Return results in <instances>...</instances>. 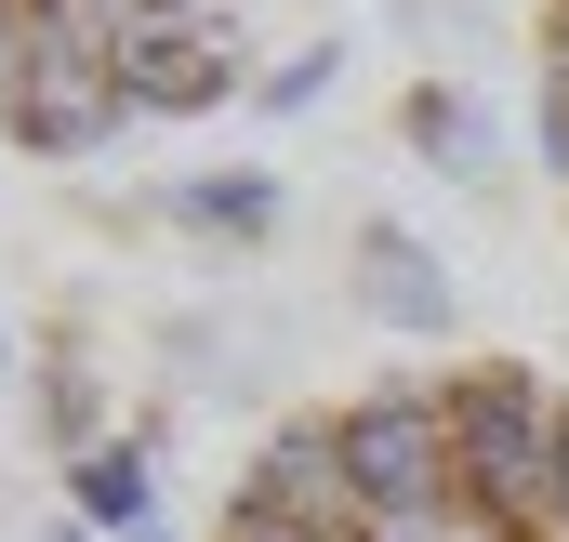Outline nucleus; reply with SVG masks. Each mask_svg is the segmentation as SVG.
<instances>
[{"label":"nucleus","mask_w":569,"mask_h":542,"mask_svg":"<svg viewBox=\"0 0 569 542\" xmlns=\"http://www.w3.org/2000/svg\"><path fill=\"white\" fill-rule=\"evenodd\" d=\"M212 542H569V384L463 358L345 410H291Z\"/></svg>","instance_id":"obj_1"},{"label":"nucleus","mask_w":569,"mask_h":542,"mask_svg":"<svg viewBox=\"0 0 569 542\" xmlns=\"http://www.w3.org/2000/svg\"><path fill=\"white\" fill-rule=\"evenodd\" d=\"M318 40V0H0V145L80 159L133 120L252 107Z\"/></svg>","instance_id":"obj_2"},{"label":"nucleus","mask_w":569,"mask_h":542,"mask_svg":"<svg viewBox=\"0 0 569 542\" xmlns=\"http://www.w3.org/2000/svg\"><path fill=\"white\" fill-rule=\"evenodd\" d=\"M345 278H358V304H371L385 331H437V318H450V265H437L398 212H371V225L345 239Z\"/></svg>","instance_id":"obj_3"},{"label":"nucleus","mask_w":569,"mask_h":542,"mask_svg":"<svg viewBox=\"0 0 569 542\" xmlns=\"http://www.w3.org/2000/svg\"><path fill=\"white\" fill-rule=\"evenodd\" d=\"M67 490H80V530L159 542V503H146V436H93V450L67 463Z\"/></svg>","instance_id":"obj_4"},{"label":"nucleus","mask_w":569,"mask_h":542,"mask_svg":"<svg viewBox=\"0 0 569 542\" xmlns=\"http://www.w3.org/2000/svg\"><path fill=\"white\" fill-rule=\"evenodd\" d=\"M172 225L186 239H226V252H266L279 239V185L266 172H199V185H172Z\"/></svg>","instance_id":"obj_5"},{"label":"nucleus","mask_w":569,"mask_h":542,"mask_svg":"<svg viewBox=\"0 0 569 542\" xmlns=\"http://www.w3.org/2000/svg\"><path fill=\"white\" fill-rule=\"evenodd\" d=\"M398 133H411V159H437V172H463V185H490L503 172V145H490V120L450 93V80H425L411 107H398Z\"/></svg>","instance_id":"obj_6"},{"label":"nucleus","mask_w":569,"mask_h":542,"mask_svg":"<svg viewBox=\"0 0 569 542\" xmlns=\"http://www.w3.org/2000/svg\"><path fill=\"white\" fill-rule=\"evenodd\" d=\"M543 172L569 199V0H543Z\"/></svg>","instance_id":"obj_7"},{"label":"nucleus","mask_w":569,"mask_h":542,"mask_svg":"<svg viewBox=\"0 0 569 542\" xmlns=\"http://www.w3.org/2000/svg\"><path fill=\"white\" fill-rule=\"evenodd\" d=\"M27 542H80V530H27Z\"/></svg>","instance_id":"obj_8"},{"label":"nucleus","mask_w":569,"mask_h":542,"mask_svg":"<svg viewBox=\"0 0 569 542\" xmlns=\"http://www.w3.org/2000/svg\"><path fill=\"white\" fill-rule=\"evenodd\" d=\"M0 371H13V358H0Z\"/></svg>","instance_id":"obj_9"}]
</instances>
